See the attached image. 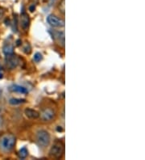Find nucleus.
<instances>
[{"label": "nucleus", "instance_id": "nucleus-1", "mask_svg": "<svg viewBox=\"0 0 145 160\" xmlns=\"http://www.w3.org/2000/svg\"><path fill=\"white\" fill-rule=\"evenodd\" d=\"M16 145V138L12 134H6L0 139V148L3 151H10Z\"/></svg>", "mask_w": 145, "mask_h": 160}, {"label": "nucleus", "instance_id": "nucleus-2", "mask_svg": "<svg viewBox=\"0 0 145 160\" xmlns=\"http://www.w3.org/2000/svg\"><path fill=\"white\" fill-rule=\"evenodd\" d=\"M65 153V146L61 142H56L49 150V156L52 158H60Z\"/></svg>", "mask_w": 145, "mask_h": 160}, {"label": "nucleus", "instance_id": "nucleus-3", "mask_svg": "<svg viewBox=\"0 0 145 160\" xmlns=\"http://www.w3.org/2000/svg\"><path fill=\"white\" fill-rule=\"evenodd\" d=\"M50 135L46 130L41 129L38 131L36 133V142L37 144L41 147H48L50 143Z\"/></svg>", "mask_w": 145, "mask_h": 160}, {"label": "nucleus", "instance_id": "nucleus-4", "mask_svg": "<svg viewBox=\"0 0 145 160\" xmlns=\"http://www.w3.org/2000/svg\"><path fill=\"white\" fill-rule=\"evenodd\" d=\"M5 62H6L7 67L11 69V70H13V69L16 68L18 65L19 64V58L13 53V54L7 55Z\"/></svg>", "mask_w": 145, "mask_h": 160}, {"label": "nucleus", "instance_id": "nucleus-5", "mask_svg": "<svg viewBox=\"0 0 145 160\" xmlns=\"http://www.w3.org/2000/svg\"><path fill=\"white\" fill-rule=\"evenodd\" d=\"M47 22H48V23H49V25H51L52 27L60 28L64 27L65 26L64 20H60V19L57 18L56 16H53V15H49V16L47 17Z\"/></svg>", "mask_w": 145, "mask_h": 160}, {"label": "nucleus", "instance_id": "nucleus-6", "mask_svg": "<svg viewBox=\"0 0 145 160\" xmlns=\"http://www.w3.org/2000/svg\"><path fill=\"white\" fill-rule=\"evenodd\" d=\"M41 117L44 121H50L54 118L55 112L51 108H45L41 112Z\"/></svg>", "mask_w": 145, "mask_h": 160}, {"label": "nucleus", "instance_id": "nucleus-7", "mask_svg": "<svg viewBox=\"0 0 145 160\" xmlns=\"http://www.w3.org/2000/svg\"><path fill=\"white\" fill-rule=\"evenodd\" d=\"M30 25V18H29L28 15L25 12L21 14L20 16V26L23 30H27Z\"/></svg>", "mask_w": 145, "mask_h": 160}, {"label": "nucleus", "instance_id": "nucleus-8", "mask_svg": "<svg viewBox=\"0 0 145 160\" xmlns=\"http://www.w3.org/2000/svg\"><path fill=\"white\" fill-rule=\"evenodd\" d=\"M24 113H25L26 117L30 118V119H36L40 117V113L38 112L34 109H31V108H27L24 112Z\"/></svg>", "mask_w": 145, "mask_h": 160}, {"label": "nucleus", "instance_id": "nucleus-9", "mask_svg": "<svg viewBox=\"0 0 145 160\" xmlns=\"http://www.w3.org/2000/svg\"><path fill=\"white\" fill-rule=\"evenodd\" d=\"M12 91L15 92H17V93H20V94H27V88H24L23 86H19V85H13V86L11 88Z\"/></svg>", "mask_w": 145, "mask_h": 160}, {"label": "nucleus", "instance_id": "nucleus-10", "mask_svg": "<svg viewBox=\"0 0 145 160\" xmlns=\"http://www.w3.org/2000/svg\"><path fill=\"white\" fill-rule=\"evenodd\" d=\"M3 53L4 54L7 55L13 54L14 53V46L12 44H5L3 46Z\"/></svg>", "mask_w": 145, "mask_h": 160}, {"label": "nucleus", "instance_id": "nucleus-11", "mask_svg": "<svg viewBox=\"0 0 145 160\" xmlns=\"http://www.w3.org/2000/svg\"><path fill=\"white\" fill-rule=\"evenodd\" d=\"M56 39L58 40V42L60 44V45L64 47L65 46V33L63 32H56Z\"/></svg>", "mask_w": 145, "mask_h": 160}, {"label": "nucleus", "instance_id": "nucleus-12", "mask_svg": "<svg viewBox=\"0 0 145 160\" xmlns=\"http://www.w3.org/2000/svg\"><path fill=\"white\" fill-rule=\"evenodd\" d=\"M28 154V152H27V150L26 147H23L20 150H19V153H18V155L20 158H26Z\"/></svg>", "mask_w": 145, "mask_h": 160}, {"label": "nucleus", "instance_id": "nucleus-13", "mask_svg": "<svg viewBox=\"0 0 145 160\" xmlns=\"http://www.w3.org/2000/svg\"><path fill=\"white\" fill-rule=\"evenodd\" d=\"M25 102L24 99H17V98H12L9 101V103L12 105H17V104H20Z\"/></svg>", "mask_w": 145, "mask_h": 160}, {"label": "nucleus", "instance_id": "nucleus-14", "mask_svg": "<svg viewBox=\"0 0 145 160\" xmlns=\"http://www.w3.org/2000/svg\"><path fill=\"white\" fill-rule=\"evenodd\" d=\"M43 58V56L41 53H36L35 55H34V58H33V59H34V61H35L36 62H41V60H42Z\"/></svg>", "mask_w": 145, "mask_h": 160}, {"label": "nucleus", "instance_id": "nucleus-15", "mask_svg": "<svg viewBox=\"0 0 145 160\" xmlns=\"http://www.w3.org/2000/svg\"><path fill=\"white\" fill-rule=\"evenodd\" d=\"M23 51H24V53H27V54H29V53H31V47H30V45H29L28 44H27V45H25V47L23 48Z\"/></svg>", "mask_w": 145, "mask_h": 160}, {"label": "nucleus", "instance_id": "nucleus-16", "mask_svg": "<svg viewBox=\"0 0 145 160\" xmlns=\"http://www.w3.org/2000/svg\"><path fill=\"white\" fill-rule=\"evenodd\" d=\"M60 5H61V9H60V10L61 11L62 13L65 14V0H62Z\"/></svg>", "mask_w": 145, "mask_h": 160}, {"label": "nucleus", "instance_id": "nucleus-17", "mask_svg": "<svg viewBox=\"0 0 145 160\" xmlns=\"http://www.w3.org/2000/svg\"><path fill=\"white\" fill-rule=\"evenodd\" d=\"M4 16V12L3 10H0V22L2 21V18H3Z\"/></svg>", "mask_w": 145, "mask_h": 160}, {"label": "nucleus", "instance_id": "nucleus-18", "mask_svg": "<svg viewBox=\"0 0 145 160\" xmlns=\"http://www.w3.org/2000/svg\"><path fill=\"white\" fill-rule=\"evenodd\" d=\"M34 10H35V7H34V6H31V7H30V11H31V12H34Z\"/></svg>", "mask_w": 145, "mask_h": 160}, {"label": "nucleus", "instance_id": "nucleus-19", "mask_svg": "<svg viewBox=\"0 0 145 160\" xmlns=\"http://www.w3.org/2000/svg\"><path fill=\"white\" fill-rule=\"evenodd\" d=\"M1 95H2V91L0 89V97H1Z\"/></svg>", "mask_w": 145, "mask_h": 160}, {"label": "nucleus", "instance_id": "nucleus-20", "mask_svg": "<svg viewBox=\"0 0 145 160\" xmlns=\"http://www.w3.org/2000/svg\"><path fill=\"white\" fill-rule=\"evenodd\" d=\"M2 78V74H0V78Z\"/></svg>", "mask_w": 145, "mask_h": 160}]
</instances>
